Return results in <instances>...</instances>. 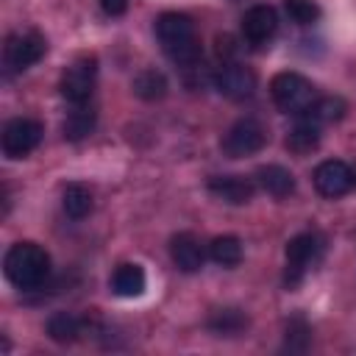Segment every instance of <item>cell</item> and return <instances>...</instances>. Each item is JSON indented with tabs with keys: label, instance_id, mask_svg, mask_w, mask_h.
<instances>
[{
	"label": "cell",
	"instance_id": "6da1fadb",
	"mask_svg": "<svg viewBox=\"0 0 356 356\" xmlns=\"http://www.w3.org/2000/svg\"><path fill=\"white\" fill-rule=\"evenodd\" d=\"M156 36L164 50V56L181 67H192L200 58V39L195 31V22L186 14L164 11L156 19Z\"/></svg>",
	"mask_w": 356,
	"mask_h": 356
},
{
	"label": "cell",
	"instance_id": "7a4b0ae2",
	"mask_svg": "<svg viewBox=\"0 0 356 356\" xmlns=\"http://www.w3.org/2000/svg\"><path fill=\"white\" fill-rule=\"evenodd\" d=\"M3 273L17 289H36L50 275V256L36 242H17L3 256Z\"/></svg>",
	"mask_w": 356,
	"mask_h": 356
},
{
	"label": "cell",
	"instance_id": "3957f363",
	"mask_svg": "<svg viewBox=\"0 0 356 356\" xmlns=\"http://www.w3.org/2000/svg\"><path fill=\"white\" fill-rule=\"evenodd\" d=\"M270 97L275 103L278 111L284 114H295V117H303L309 111V106L317 100V92L312 86L309 78H303L300 72H278L273 75L270 81Z\"/></svg>",
	"mask_w": 356,
	"mask_h": 356
},
{
	"label": "cell",
	"instance_id": "277c9868",
	"mask_svg": "<svg viewBox=\"0 0 356 356\" xmlns=\"http://www.w3.org/2000/svg\"><path fill=\"white\" fill-rule=\"evenodd\" d=\"M267 145V128L256 120V117H242L236 120L225 136H222V153L228 159H245L259 153Z\"/></svg>",
	"mask_w": 356,
	"mask_h": 356
},
{
	"label": "cell",
	"instance_id": "5b68a950",
	"mask_svg": "<svg viewBox=\"0 0 356 356\" xmlns=\"http://www.w3.org/2000/svg\"><path fill=\"white\" fill-rule=\"evenodd\" d=\"M95 81H97V58L95 56H81L61 75V83H58L61 97L70 100L72 106H81L92 97Z\"/></svg>",
	"mask_w": 356,
	"mask_h": 356
},
{
	"label": "cell",
	"instance_id": "8992f818",
	"mask_svg": "<svg viewBox=\"0 0 356 356\" xmlns=\"http://www.w3.org/2000/svg\"><path fill=\"white\" fill-rule=\"evenodd\" d=\"M47 50V42L39 31H19V33H11L6 39V47H3V58H6V67L14 70V72H22L28 67H33Z\"/></svg>",
	"mask_w": 356,
	"mask_h": 356
},
{
	"label": "cell",
	"instance_id": "52a82bcc",
	"mask_svg": "<svg viewBox=\"0 0 356 356\" xmlns=\"http://www.w3.org/2000/svg\"><path fill=\"white\" fill-rule=\"evenodd\" d=\"M3 153L8 159H25L42 142V122L31 117H14L3 128Z\"/></svg>",
	"mask_w": 356,
	"mask_h": 356
},
{
	"label": "cell",
	"instance_id": "ba28073f",
	"mask_svg": "<svg viewBox=\"0 0 356 356\" xmlns=\"http://www.w3.org/2000/svg\"><path fill=\"white\" fill-rule=\"evenodd\" d=\"M317 253H320V239L314 234H298L286 242V248H284V256H286L284 284H286V289H295L303 281V275L312 267V261L317 259Z\"/></svg>",
	"mask_w": 356,
	"mask_h": 356
},
{
	"label": "cell",
	"instance_id": "9c48e42d",
	"mask_svg": "<svg viewBox=\"0 0 356 356\" xmlns=\"http://www.w3.org/2000/svg\"><path fill=\"white\" fill-rule=\"evenodd\" d=\"M353 184H356V172L350 170V164L339 159H328L314 170V189L323 197H342L345 192L353 189Z\"/></svg>",
	"mask_w": 356,
	"mask_h": 356
},
{
	"label": "cell",
	"instance_id": "30bf717a",
	"mask_svg": "<svg viewBox=\"0 0 356 356\" xmlns=\"http://www.w3.org/2000/svg\"><path fill=\"white\" fill-rule=\"evenodd\" d=\"M214 86L228 100H245V97H250L256 92V72L250 67H245V64L228 61L214 75Z\"/></svg>",
	"mask_w": 356,
	"mask_h": 356
},
{
	"label": "cell",
	"instance_id": "8fae6325",
	"mask_svg": "<svg viewBox=\"0 0 356 356\" xmlns=\"http://www.w3.org/2000/svg\"><path fill=\"white\" fill-rule=\"evenodd\" d=\"M275 31H278V14H275L273 6H261L259 3V6L245 11V17H242V36L248 39V44L261 47V44H267L275 36Z\"/></svg>",
	"mask_w": 356,
	"mask_h": 356
},
{
	"label": "cell",
	"instance_id": "7c38bea8",
	"mask_svg": "<svg viewBox=\"0 0 356 356\" xmlns=\"http://www.w3.org/2000/svg\"><path fill=\"white\" fill-rule=\"evenodd\" d=\"M209 192L217 195L225 203H236L239 206V203H248L253 197L256 186L245 175H214V178H209Z\"/></svg>",
	"mask_w": 356,
	"mask_h": 356
},
{
	"label": "cell",
	"instance_id": "4fadbf2b",
	"mask_svg": "<svg viewBox=\"0 0 356 356\" xmlns=\"http://www.w3.org/2000/svg\"><path fill=\"white\" fill-rule=\"evenodd\" d=\"M170 256L181 273H197L203 267V248L192 234H175L170 239Z\"/></svg>",
	"mask_w": 356,
	"mask_h": 356
},
{
	"label": "cell",
	"instance_id": "5bb4252c",
	"mask_svg": "<svg viewBox=\"0 0 356 356\" xmlns=\"http://www.w3.org/2000/svg\"><path fill=\"white\" fill-rule=\"evenodd\" d=\"M111 292L120 295V298H139L147 286V275L142 270V264H134V261H125L120 264L114 273H111Z\"/></svg>",
	"mask_w": 356,
	"mask_h": 356
},
{
	"label": "cell",
	"instance_id": "9a60e30c",
	"mask_svg": "<svg viewBox=\"0 0 356 356\" xmlns=\"http://www.w3.org/2000/svg\"><path fill=\"white\" fill-rule=\"evenodd\" d=\"M256 184L273 197H289L295 192V175L281 164H264L256 170Z\"/></svg>",
	"mask_w": 356,
	"mask_h": 356
},
{
	"label": "cell",
	"instance_id": "2e32d148",
	"mask_svg": "<svg viewBox=\"0 0 356 356\" xmlns=\"http://www.w3.org/2000/svg\"><path fill=\"white\" fill-rule=\"evenodd\" d=\"M320 145V125L300 117L298 125L286 134V150L295 153V156H309L312 150H317Z\"/></svg>",
	"mask_w": 356,
	"mask_h": 356
},
{
	"label": "cell",
	"instance_id": "e0dca14e",
	"mask_svg": "<svg viewBox=\"0 0 356 356\" xmlns=\"http://www.w3.org/2000/svg\"><path fill=\"white\" fill-rule=\"evenodd\" d=\"M248 325H250V320L242 309H217L206 320V328L214 331L217 337H239Z\"/></svg>",
	"mask_w": 356,
	"mask_h": 356
},
{
	"label": "cell",
	"instance_id": "ac0fdd59",
	"mask_svg": "<svg viewBox=\"0 0 356 356\" xmlns=\"http://www.w3.org/2000/svg\"><path fill=\"white\" fill-rule=\"evenodd\" d=\"M83 334V323L81 317L70 314V312H56L50 320H47V337L53 342H75L78 337Z\"/></svg>",
	"mask_w": 356,
	"mask_h": 356
},
{
	"label": "cell",
	"instance_id": "d6986e66",
	"mask_svg": "<svg viewBox=\"0 0 356 356\" xmlns=\"http://www.w3.org/2000/svg\"><path fill=\"white\" fill-rule=\"evenodd\" d=\"M134 95L136 97H142V100H147V103H153V100H161L164 95H167V78H164V72H159V70H142L136 78H134Z\"/></svg>",
	"mask_w": 356,
	"mask_h": 356
},
{
	"label": "cell",
	"instance_id": "ffe728a7",
	"mask_svg": "<svg viewBox=\"0 0 356 356\" xmlns=\"http://www.w3.org/2000/svg\"><path fill=\"white\" fill-rule=\"evenodd\" d=\"M61 203H64L67 217L83 220V217L92 211V192H89V186H83V184H67V186H64V195H61Z\"/></svg>",
	"mask_w": 356,
	"mask_h": 356
},
{
	"label": "cell",
	"instance_id": "44dd1931",
	"mask_svg": "<svg viewBox=\"0 0 356 356\" xmlns=\"http://www.w3.org/2000/svg\"><path fill=\"white\" fill-rule=\"evenodd\" d=\"M209 256L217 264H222V267H236L242 261V242H239V236H234V234L214 236L211 245H209Z\"/></svg>",
	"mask_w": 356,
	"mask_h": 356
},
{
	"label": "cell",
	"instance_id": "7402d4cb",
	"mask_svg": "<svg viewBox=\"0 0 356 356\" xmlns=\"http://www.w3.org/2000/svg\"><path fill=\"white\" fill-rule=\"evenodd\" d=\"M92 131H95V111H92L86 103L75 106V108L67 114V120H64V136H67L70 142H78V139L89 136Z\"/></svg>",
	"mask_w": 356,
	"mask_h": 356
},
{
	"label": "cell",
	"instance_id": "603a6c76",
	"mask_svg": "<svg viewBox=\"0 0 356 356\" xmlns=\"http://www.w3.org/2000/svg\"><path fill=\"white\" fill-rule=\"evenodd\" d=\"M345 111H348V106H345L342 97H317V100L309 106V111H306L303 117L312 120V122H317V125H325V122L342 120Z\"/></svg>",
	"mask_w": 356,
	"mask_h": 356
},
{
	"label": "cell",
	"instance_id": "cb8c5ba5",
	"mask_svg": "<svg viewBox=\"0 0 356 356\" xmlns=\"http://www.w3.org/2000/svg\"><path fill=\"white\" fill-rule=\"evenodd\" d=\"M284 8L289 19L298 25H312L320 19V6L314 0H284Z\"/></svg>",
	"mask_w": 356,
	"mask_h": 356
},
{
	"label": "cell",
	"instance_id": "d4e9b609",
	"mask_svg": "<svg viewBox=\"0 0 356 356\" xmlns=\"http://www.w3.org/2000/svg\"><path fill=\"white\" fill-rule=\"evenodd\" d=\"M309 325L303 317H292L286 323V348L289 350H306L309 348Z\"/></svg>",
	"mask_w": 356,
	"mask_h": 356
},
{
	"label": "cell",
	"instance_id": "484cf974",
	"mask_svg": "<svg viewBox=\"0 0 356 356\" xmlns=\"http://www.w3.org/2000/svg\"><path fill=\"white\" fill-rule=\"evenodd\" d=\"M100 6H103V11H106V14H111V17H120V14H125V8H128V0H100Z\"/></svg>",
	"mask_w": 356,
	"mask_h": 356
}]
</instances>
